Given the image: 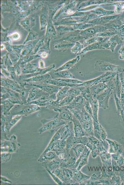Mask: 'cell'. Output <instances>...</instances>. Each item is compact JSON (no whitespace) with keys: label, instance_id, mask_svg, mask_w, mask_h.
I'll use <instances>...</instances> for the list:
<instances>
[{"label":"cell","instance_id":"obj_41","mask_svg":"<svg viewBox=\"0 0 124 185\" xmlns=\"http://www.w3.org/2000/svg\"><path fill=\"white\" fill-rule=\"evenodd\" d=\"M47 56V54L46 52H43L41 54V56L43 58H46Z\"/></svg>","mask_w":124,"mask_h":185},{"label":"cell","instance_id":"obj_7","mask_svg":"<svg viewBox=\"0 0 124 185\" xmlns=\"http://www.w3.org/2000/svg\"><path fill=\"white\" fill-rule=\"evenodd\" d=\"M23 82L24 85L33 86L38 88L42 91L50 94L56 93L63 87L54 85L43 82L27 83Z\"/></svg>","mask_w":124,"mask_h":185},{"label":"cell","instance_id":"obj_6","mask_svg":"<svg viewBox=\"0 0 124 185\" xmlns=\"http://www.w3.org/2000/svg\"><path fill=\"white\" fill-rule=\"evenodd\" d=\"M113 92V89L108 87L96 97L99 107L104 109L108 108L109 99Z\"/></svg>","mask_w":124,"mask_h":185},{"label":"cell","instance_id":"obj_11","mask_svg":"<svg viewBox=\"0 0 124 185\" xmlns=\"http://www.w3.org/2000/svg\"><path fill=\"white\" fill-rule=\"evenodd\" d=\"M105 141L109 145L108 152L111 154L115 153L122 154L123 152V148L122 144L115 140L106 138Z\"/></svg>","mask_w":124,"mask_h":185},{"label":"cell","instance_id":"obj_28","mask_svg":"<svg viewBox=\"0 0 124 185\" xmlns=\"http://www.w3.org/2000/svg\"><path fill=\"white\" fill-rule=\"evenodd\" d=\"M92 110V119L96 121H98V113L99 107L98 103L96 99L94 98L92 103L90 104Z\"/></svg>","mask_w":124,"mask_h":185},{"label":"cell","instance_id":"obj_37","mask_svg":"<svg viewBox=\"0 0 124 185\" xmlns=\"http://www.w3.org/2000/svg\"><path fill=\"white\" fill-rule=\"evenodd\" d=\"M115 161L117 165L121 166L124 164V158L121 155L118 160Z\"/></svg>","mask_w":124,"mask_h":185},{"label":"cell","instance_id":"obj_33","mask_svg":"<svg viewBox=\"0 0 124 185\" xmlns=\"http://www.w3.org/2000/svg\"><path fill=\"white\" fill-rule=\"evenodd\" d=\"M11 157V154L9 153H1V159L2 162H7L10 159Z\"/></svg>","mask_w":124,"mask_h":185},{"label":"cell","instance_id":"obj_19","mask_svg":"<svg viewBox=\"0 0 124 185\" xmlns=\"http://www.w3.org/2000/svg\"><path fill=\"white\" fill-rule=\"evenodd\" d=\"M52 79L56 78L74 79L75 76L71 72L63 70L56 72H53L50 74Z\"/></svg>","mask_w":124,"mask_h":185},{"label":"cell","instance_id":"obj_20","mask_svg":"<svg viewBox=\"0 0 124 185\" xmlns=\"http://www.w3.org/2000/svg\"><path fill=\"white\" fill-rule=\"evenodd\" d=\"M51 76L49 74L33 76L28 79L22 80V81L27 83H38L43 82L47 80L50 79Z\"/></svg>","mask_w":124,"mask_h":185},{"label":"cell","instance_id":"obj_22","mask_svg":"<svg viewBox=\"0 0 124 185\" xmlns=\"http://www.w3.org/2000/svg\"><path fill=\"white\" fill-rule=\"evenodd\" d=\"M80 59V56H78L75 58L68 61L53 72H56L69 69L74 66L79 61Z\"/></svg>","mask_w":124,"mask_h":185},{"label":"cell","instance_id":"obj_40","mask_svg":"<svg viewBox=\"0 0 124 185\" xmlns=\"http://www.w3.org/2000/svg\"><path fill=\"white\" fill-rule=\"evenodd\" d=\"M1 181H3L4 182H7L9 183H11V181H10L8 179H6L5 177H2V176H1Z\"/></svg>","mask_w":124,"mask_h":185},{"label":"cell","instance_id":"obj_27","mask_svg":"<svg viewBox=\"0 0 124 185\" xmlns=\"http://www.w3.org/2000/svg\"><path fill=\"white\" fill-rule=\"evenodd\" d=\"M70 88L69 86L63 87L56 94V101L58 103L64 98L68 96V90Z\"/></svg>","mask_w":124,"mask_h":185},{"label":"cell","instance_id":"obj_38","mask_svg":"<svg viewBox=\"0 0 124 185\" xmlns=\"http://www.w3.org/2000/svg\"><path fill=\"white\" fill-rule=\"evenodd\" d=\"M10 36V39L13 40H17L20 38L19 34L17 32H15L13 33Z\"/></svg>","mask_w":124,"mask_h":185},{"label":"cell","instance_id":"obj_43","mask_svg":"<svg viewBox=\"0 0 124 185\" xmlns=\"http://www.w3.org/2000/svg\"><path fill=\"white\" fill-rule=\"evenodd\" d=\"M4 48H5L3 44H1V49L2 50V49H4Z\"/></svg>","mask_w":124,"mask_h":185},{"label":"cell","instance_id":"obj_42","mask_svg":"<svg viewBox=\"0 0 124 185\" xmlns=\"http://www.w3.org/2000/svg\"><path fill=\"white\" fill-rule=\"evenodd\" d=\"M122 48L124 49V45H123V47ZM123 51H122V52ZM120 58L122 60H124V53H122L120 56Z\"/></svg>","mask_w":124,"mask_h":185},{"label":"cell","instance_id":"obj_15","mask_svg":"<svg viewBox=\"0 0 124 185\" xmlns=\"http://www.w3.org/2000/svg\"><path fill=\"white\" fill-rule=\"evenodd\" d=\"M91 152V150H89L81 155L77 159L73 169L80 170L84 166L87 164L89 157Z\"/></svg>","mask_w":124,"mask_h":185},{"label":"cell","instance_id":"obj_13","mask_svg":"<svg viewBox=\"0 0 124 185\" xmlns=\"http://www.w3.org/2000/svg\"><path fill=\"white\" fill-rule=\"evenodd\" d=\"M85 101L82 96L80 95L75 97L72 102L67 106L69 109L82 110L84 109Z\"/></svg>","mask_w":124,"mask_h":185},{"label":"cell","instance_id":"obj_16","mask_svg":"<svg viewBox=\"0 0 124 185\" xmlns=\"http://www.w3.org/2000/svg\"><path fill=\"white\" fill-rule=\"evenodd\" d=\"M6 116L7 117L5 118L4 128V130L7 132H9L10 129L20 120L23 116L22 115H16L12 118V115L10 114Z\"/></svg>","mask_w":124,"mask_h":185},{"label":"cell","instance_id":"obj_10","mask_svg":"<svg viewBox=\"0 0 124 185\" xmlns=\"http://www.w3.org/2000/svg\"><path fill=\"white\" fill-rule=\"evenodd\" d=\"M53 110L58 112V117L61 120L68 122L72 121L74 116L67 106L60 107Z\"/></svg>","mask_w":124,"mask_h":185},{"label":"cell","instance_id":"obj_35","mask_svg":"<svg viewBox=\"0 0 124 185\" xmlns=\"http://www.w3.org/2000/svg\"><path fill=\"white\" fill-rule=\"evenodd\" d=\"M47 171L49 173L50 175L52 178L58 184H64L63 182L55 175H54L48 170H47Z\"/></svg>","mask_w":124,"mask_h":185},{"label":"cell","instance_id":"obj_17","mask_svg":"<svg viewBox=\"0 0 124 185\" xmlns=\"http://www.w3.org/2000/svg\"><path fill=\"white\" fill-rule=\"evenodd\" d=\"M108 88L105 83H100L89 87L90 90L94 99L105 89Z\"/></svg>","mask_w":124,"mask_h":185},{"label":"cell","instance_id":"obj_34","mask_svg":"<svg viewBox=\"0 0 124 185\" xmlns=\"http://www.w3.org/2000/svg\"><path fill=\"white\" fill-rule=\"evenodd\" d=\"M84 108L85 111L92 117V110L91 106L90 103L86 101L85 103Z\"/></svg>","mask_w":124,"mask_h":185},{"label":"cell","instance_id":"obj_5","mask_svg":"<svg viewBox=\"0 0 124 185\" xmlns=\"http://www.w3.org/2000/svg\"><path fill=\"white\" fill-rule=\"evenodd\" d=\"M56 93L50 94L38 88H34L30 89L26 103L46 97H50L53 99L55 97H56Z\"/></svg>","mask_w":124,"mask_h":185},{"label":"cell","instance_id":"obj_32","mask_svg":"<svg viewBox=\"0 0 124 185\" xmlns=\"http://www.w3.org/2000/svg\"><path fill=\"white\" fill-rule=\"evenodd\" d=\"M99 136L100 141L105 146V139L107 136V133L105 129L101 124L100 125Z\"/></svg>","mask_w":124,"mask_h":185},{"label":"cell","instance_id":"obj_31","mask_svg":"<svg viewBox=\"0 0 124 185\" xmlns=\"http://www.w3.org/2000/svg\"><path fill=\"white\" fill-rule=\"evenodd\" d=\"M93 123L94 136L100 141L99 131L100 124L99 123L98 121H96L93 119Z\"/></svg>","mask_w":124,"mask_h":185},{"label":"cell","instance_id":"obj_26","mask_svg":"<svg viewBox=\"0 0 124 185\" xmlns=\"http://www.w3.org/2000/svg\"><path fill=\"white\" fill-rule=\"evenodd\" d=\"M103 165L112 164V158L111 154L107 150H106L101 153L99 155Z\"/></svg>","mask_w":124,"mask_h":185},{"label":"cell","instance_id":"obj_9","mask_svg":"<svg viewBox=\"0 0 124 185\" xmlns=\"http://www.w3.org/2000/svg\"><path fill=\"white\" fill-rule=\"evenodd\" d=\"M81 123L87 136H94L92 118L87 112L85 114L84 118Z\"/></svg>","mask_w":124,"mask_h":185},{"label":"cell","instance_id":"obj_25","mask_svg":"<svg viewBox=\"0 0 124 185\" xmlns=\"http://www.w3.org/2000/svg\"><path fill=\"white\" fill-rule=\"evenodd\" d=\"M81 95L86 101L90 103V105L91 104L94 99L90 92L89 87H83L81 92Z\"/></svg>","mask_w":124,"mask_h":185},{"label":"cell","instance_id":"obj_12","mask_svg":"<svg viewBox=\"0 0 124 185\" xmlns=\"http://www.w3.org/2000/svg\"><path fill=\"white\" fill-rule=\"evenodd\" d=\"M73 124V130L75 137L78 138L85 136H87L80 122L74 116L72 121Z\"/></svg>","mask_w":124,"mask_h":185},{"label":"cell","instance_id":"obj_24","mask_svg":"<svg viewBox=\"0 0 124 185\" xmlns=\"http://www.w3.org/2000/svg\"><path fill=\"white\" fill-rule=\"evenodd\" d=\"M77 158L75 157H69L64 160L60 164V166L61 167L68 168H73L76 161Z\"/></svg>","mask_w":124,"mask_h":185},{"label":"cell","instance_id":"obj_4","mask_svg":"<svg viewBox=\"0 0 124 185\" xmlns=\"http://www.w3.org/2000/svg\"><path fill=\"white\" fill-rule=\"evenodd\" d=\"M94 67L95 69L98 72H113L118 73L124 72V68L122 67L100 60L96 61Z\"/></svg>","mask_w":124,"mask_h":185},{"label":"cell","instance_id":"obj_14","mask_svg":"<svg viewBox=\"0 0 124 185\" xmlns=\"http://www.w3.org/2000/svg\"><path fill=\"white\" fill-rule=\"evenodd\" d=\"M72 169L73 172V180L78 184H86L90 176L83 173L80 170Z\"/></svg>","mask_w":124,"mask_h":185},{"label":"cell","instance_id":"obj_39","mask_svg":"<svg viewBox=\"0 0 124 185\" xmlns=\"http://www.w3.org/2000/svg\"><path fill=\"white\" fill-rule=\"evenodd\" d=\"M39 67L41 68H43L44 67V63L43 61L42 60H40L39 62Z\"/></svg>","mask_w":124,"mask_h":185},{"label":"cell","instance_id":"obj_36","mask_svg":"<svg viewBox=\"0 0 124 185\" xmlns=\"http://www.w3.org/2000/svg\"><path fill=\"white\" fill-rule=\"evenodd\" d=\"M83 45H81L80 43L77 42L75 46L72 49V52L74 53H77L81 49L78 48H83Z\"/></svg>","mask_w":124,"mask_h":185},{"label":"cell","instance_id":"obj_29","mask_svg":"<svg viewBox=\"0 0 124 185\" xmlns=\"http://www.w3.org/2000/svg\"><path fill=\"white\" fill-rule=\"evenodd\" d=\"M55 153L53 152L48 151L43 153L38 161L39 162H42L47 160H52L55 158Z\"/></svg>","mask_w":124,"mask_h":185},{"label":"cell","instance_id":"obj_3","mask_svg":"<svg viewBox=\"0 0 124 185\" xmlns=\"http://www.w3.org/2000/svg\"><path fill=\"white\" fill-rule=\"evenodd\" d=\"M118 73L113 72H106L99 76L81 84H76V87L83 86L90 87L100 83H107L114 79Z\"/></svg>","mask_w":124,"mask_h":185},{"label":"cell","instance_id":"obj_30","mask_svg":"<svg viewBox=\"0 0 124 185\" xmlns=\"http://www.w3.org/2000/svg\"><path fill=\"white\" fill-rule=\"evenodd\" d=\"M75 97L72 95H68L64 98L59 103L60 107L67 106L72 101Z\"/></svg>","mask_w":124,"mask_h":185},{"label":"cell","instance_id":"obj_8","mask_svg":"<svg viewBox=\"0 0 124 185\" xmlns=\"http://www.w3.org/2000/svg\"><path fill=\"white\" fill-rule=\"evenodd\" d=\"M119 76L121 83V92L119 101L115 102L117 111L121 116L124 125V76L122 73H120Z\"/></svg>","mask_w":124,"mask_h":185},{"label":"cell","instance_id":"obj_18","mask_svg":"<svg viewBox=\"0 0 124 185\" xmlns=\"http://www.w3.org/2000/svg\"><path fill=\"white\" fill-rule=\"evenodd\" d=\"M16 148V144L14 142L10 140L1 141V153L14 152L17 150Z\"/></svg>","mask_w":124,"mask_h":185},{"label":"cell","instance_id":"obj_23","mask_svg":"<svg viewBox=\"0 0 124 185\" xmlns=\"http://www.w3.org/2000/svg\"><path fill=\"white\" fill-rule=\"evenodd\" d=\"M72 149L75 157L77 159L82 154L90 150L86 145L82 143H79Z\"/></svg>","mask_w":124,"mask_h":185},{"label":"cell","instance_id":"obj_2","mask_svg":"<svg viewBox=\"0 0 124 185\" xmlns=\"http://www.w3.org/2000/svg\"><path fill=\"white\" fill-rule=\"evenodd\" d=\"M41 121L42 123L43 126L39 130L40 134H42L47 131L52 132L57 127L65 125L69 122L60 119L59 117L58 114L51 119L47 120L44 119H42Z\"/></svg>","mask_w":124,"mask_h":185},{"label":"cell","instance_id":"obj_44","mask_svg":"<svg viewBox=\"0 0 124 185\" xmlns=\"http://www.w3.org/2000/svg\"><path fill=\"white\" fill-rule=\"evenodd\" d=\"M123 76H124V74H123Z\"/></svg>","mask_w":124,"mask_h":185},{"label":"cell","instance_id":"obj_1","mask_svg":"<svg viewBox=\"0 0 124 185\" xmlns=\"http://www.w3.org/2000/svg\"><path fill=\"white\" fill-rule=\"evenodd\" d=\"M40 109L39 106L35 104H17L11 109L10 113L12 116H27Z\"/></svg>","mask_w":124,"mask_h":185},{"label":"cell","instance_id":"obj_21","mask_svg":"<svg viewBox=\"0 0 124 185\" xmlns=\"http://www.w3.org/2000/svg\"><path fill=\"white\" fill-rule=\"evenodd\" d=\"M54 79L63 83L66 86H69L71 87H75L76 84H81L84 82L83 81L74 79L56 78Z\"/></svg>","mask_w":124,"mask_h":185}]
</instances>
